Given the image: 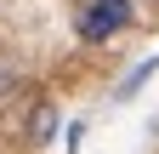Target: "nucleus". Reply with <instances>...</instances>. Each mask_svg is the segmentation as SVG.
I'll use <instances>...</instances> for the list:
<instances>
[{
    "instance_id": "1",
    "label": "nucleus",
    "mask_w": 159,
    "mask_h": 154,
    "mask_svg": "<svg viewBox=\"0 0 159 154\" xmlns=\"http://www.w3.org/2000/svg\"><path fill=\"white\" fill-rule=\"evenodd\" d=\"M131 23H136V6H131V0H85L80 17H74V29H80L85 46H108L114 34H125Z\"/></svg>"
},
{
    "instance_id": "2",
    "label": "nucleus",
    "mask_w": 159,
    "mask_h": 154,
    "mask_svg": "<svg viewBox=\"0 0 159 154\" xmlns=\"http://www.w3.org/2000/svg\"><path fill=\"white\" fill-rule=\"evenodd\" d=\"M57 126H63L57 103H51V97H34V108H29V126H23V143H34V148L57 143Z\"/></svg>"
},
{
    "instance_id": "3",
    "label": "nucleus",
    "mask_w": 159,
    "mask_h": 154,
    "mask_svg": "<svg viewBox=\"0 0 159 154\" xmlns=\"http://www.w3.org/2000/svg\"><path fill=\"white\" fill-rule=\"evenodd\" d=\"M153 74H159V57H148V63H136V69L125 74V80L114 86V103H125V97H136V91H142V86L153 80Z\"/></svg>"
},
{
    "instance_id": "4",
    "label": "nucleus",
    "mask_w": 159,
    "mask_h": 154,
    "mask_svg": "<svg viewBox=\"0 0 159 154\" xmlns=\"http://www.w3.org/2000/svg\"><path fill=\"white\" fill-rule=\"evenodd\" d=\"M17 91H23V80H17V69H0V103H11Z\"/></svg>"
}]
</instances>
